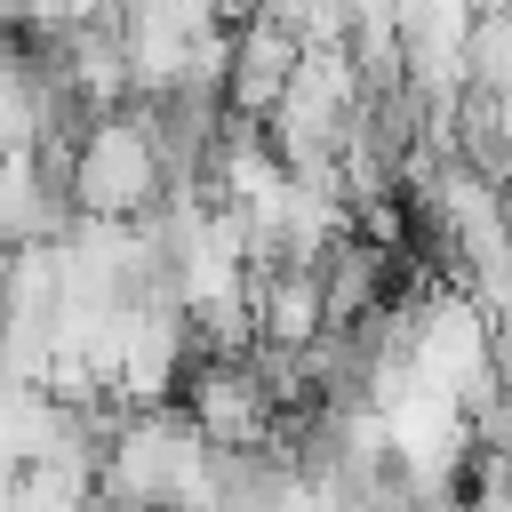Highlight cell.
<instances>
[{
	"mask_svg": "<svg viewBox=\"0 0 512 512\" xmlns=\"http://www.w3.org/2000/svg\"><path fill=\"white\" fill-rule=\"evenodd\" d=\"M96 488L112 512H216L224 456L200 440L184 408H136V416H112L96 448Z\"/></svg>",
	"mask_w": 512,
	"mask_h": 512,
	"instance_id": "obj_1",
	"label": "cell"
},
{
	"mask_svg": "<svg viewBox=\"0 0 512 512\" xmlns=\"http://www.w3.org/2000/svg\"><path fill=\"white\" fill-rule=\"evenodd\" d=\"M176 408L200 424V440H208L216 456H272L280 392H272V376L256 368V352H248V360H200V368L184 376V400H176Z\"/></svg>",
	"mask_w": 512,
	"mask_h": 512,
	"instance_id": "obj_4",
	"label": "cell"
},
{
	"mask_svg": "<svg viewBox=\"0 0 512 512\" xmlns=\"http://www.w3.org/2000/svg\"><path fill=\"white\" fill-rule=\"evenodd\" d=\"M472 40H480V8L464 0H408L400 8V64H408V96L432 120H456L472 96Z\"/></svg>",
	"mask_w": 512,
	"mask_h": 512,
	"instance_id": "obj_3",
	"label": "cell"
},
{
	"mask_svg": "<svg viewBox=\"0 0 512 512\" xmlns=\"http://www.w3.org/2000/svg\"><path fill=\"white\" fill-rule=\"evenodd\" d=\"M296 64H304V48H296V32H288L272 8L232 16V80H224V112L264 128V120L280 112V96H288Z\"/></svg>",
	"mask_w": 512,
	"mask_h": 512,
	"instance_id": "obj_6",
	"label": "cell"
},
{
	"mask_svg": "<svg viewBox=\"0 0 512 512\" xmlns=\"http://www.w3.org/2000/svg\"><path fill=\"white\" fill-rule=\"evenodd\" d=\"M248 304H256V352H312L328 344V296L312 264H256L248 272Z\"/></svg>",
	"mask_w": 512,
	"mask_h": 512,
	"instance_id": "obj_7",
	"label": "cell"
},
{
	"mask_svg": "<svg viewBox=\"0 0 512 512\" xmlns=\"http://www.w3.org/2000/svg\"><path fill=\"white\" fill-rule=\"evenodd\" d=\"M224 32V8L208 0H168V8H128L120 16V48H128V80L136 104H176L192 88V56Z\"/></svg>",
	"mask_w": 512,
	"mask_h": 512,
	"instance_id": "obj_5",
	"label": "cell"
},
{
	"mask_svg": "<svg viewBox=\"0 0 512 512\" xmlns=\"http://www.w3.org/2000/svg\"><path fill=\"white\" fill-rule=\"evenodd\" d=\"M160 200H168V160H160L152 112L128 104V112L80 120V144H72V216L144 224V216H160Z\"/></svg>",
	"mask_w": 512,
	"mask_h": 512,
	"instance_id": "obj_2",
	"label": "cell"
}]
</instances>
